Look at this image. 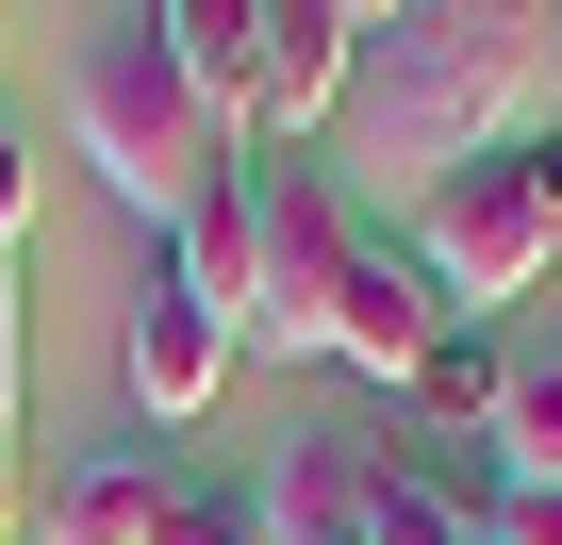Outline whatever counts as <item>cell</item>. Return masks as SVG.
<instances>
[{"instance_id":"obj_1","label":"cell","mask_w":562,"mask_h":545,"mask_svg":"<svg viewBox=\"0 0 562 545\" xmlns=\"http://www.w3.org/2000/svg\"><path fill=\"white\" fill-rule=\"evenodd\" d=\"M546 100V18H513V0H430V18H364V166H414V198L480 149H513Z\"/></svg>"},{"instance_id":"obj_5","label":"cell","mask_w":562,"mask_h":545,"mask_svg":"<svg viewBox=\"0 0 562 545\" xmlns=\"http://www.w3.org/2000/svg\"><path fill=\"white\" fill-rule=\"evenodd\" d=\"M364 83V0H265V83H248V149L331 133Z\"/></svg>"},{"instance_id":"obj_17","label":"cell","mask_w":562,"mask_h":545,"mask_svg":"<svg viewBox=\"0 0 562 545\" xmlns=\"http://www.w3.org/2000/svg\"><path fill=\"white\" fill-rule=\"evenodd\" d=\"M0 248H34V133L0 116Z\"/></svg>"},{"instance_id":"obj_11","label":"cell","mask_w":562,"mask_h":545,"mask_svg":"<svg viewBox=\"0 0 562 545\" xmlns=\"http://www.w3.org/2000/svg\"><path fill=\"white\" fill-rule=\"evenodd\" d=\"M496 397H513V331L447 315V348L414 364V430H480V446H496Z\"/></svg>"},{"instance_id":"obj_3","label":"cell","mask_w":562,"mask_h":545,"mask_svg":"<svg viewBox=\"0 0 562 545\" xmlns=\"http://www.w3.org/2000/svg\"><path fill=\"white\" fill-rule=\"evenodd\" d=\"M414 264L447 282V315L496 331V298H529L546 264H562V133H513V149L447 166V182L414 198Z\"/></svg>"},{"instance_id":"obj_9","label":"cell","mask_w":562,"mask_h":545,"mask_svg":"<svg viewBox=\"0 0 562 545\" xmlns=\"http://www.w3.org/2000/svg\"><path fill=\"white\" fill-rule=\"evenodd\" d=\"M166 282H182L199 315H232V331H248V298H265V166H248V149L166 215Z\"/></svg>"},{"instance_id":"obj_16","label":"cell","mask_w":562,"mask_h":545,"mask_svg":"<svg viewBox=\"0 0 562 545\" xmlns=\"http://www.w3.org/2000/svg\"><path fill=\"white\" fill-rule=\"evenodd\" d=\"M480 545H562V479H496L480 496Z\"/></svg>"},{"instance_id":"obj_7","label":"cell","mask_w":562,"mask_h":545,"mask_svg":"<svg viewBox=\"0 0 562 545\" xmlns=\"http://www.w3.org/2000/svg\"><path fill=\"white\" fill-rule=\"evenodd\" d=\"M166 512H182V479H166L149 430H116V446L34 479V545H166Z\"/></svg>"},{"instance_id":"obj_10","label":"cell","mask_w":562,"mask_h":545,"mask_svg":"<svg viewBox=\"0 0 562 545\" xmlns=\"http://www.w3.org/2000/svg\"><path fill=\"white\" fill-rule=\"evenodd\" d=\"M166 50H182V83L248 133V83H265V0H166Z\"/></svg>"},{"instance_id":"obj_13","label":"cell","mask_w":562,"mask_h":545,"mask_svg":"<svg viewBox=\"0 0 562 545\" xmlns=\"http://www.w3.org/2000/svg\"><path fill=\"white\" fill-rule=\"evenodd\" d=\"M18 397H34V315H18V248H0V545H18Z\"/></svg>"},{"instance_id":"obj_4","label":"cell","mask_w":562,"mask_h":545,"mask_svg":"<svg viewBox=\"0 0 562 545\" xmlns=\"http://www.w3.org/2000/svg\"><path fill=\"white\" fill-rule=\"evenodd\" d=\"M248 166H265V298H248V331L331 364V298H348L364 215H348V182H331V166H299V149H248Z\"/></svg>"},{"instance_id":"obj_15","label":"cell","mask_w":562,"mask_h":545,"mask_svg":"<svg viewBox=\"0 0 562 545\" xmlns=\"http://www.w3.org/2000/svg\"><path fill=\"white\" fill-rule=\"evenodd\" d=\"M166 545H281V529H265V479H182Z\"/></svg>"},{"instance_id":"obj_6","label":"cell","mask_w":562,"mask_h":545,"mask_svg":"<svg viewBox=\"0 0 562 545\" xmlns=\"http://www.w3.org/2000/svg\"><path fill=\"white\" fill-rule=\"evenodd\" d=\"M430 348H447V282L414 264V231H364V248H348V298H331V364H364V381L414 397Z\"/></svg>"},{"instance_id":"obj_12","label":"cell","mask_w":562,"mask_h":545,"mask_svg":"<svg viewBox=\"0 0 562 545\" xmlns=\"http://www.w3.org/2000/svg\"><path fill=\"white\" fill-rule=\"evenodd\" d=\"M496 479H562V348H513V397H496Z\"/></svg>"},{"instance_id":"obj_18","label":"cell","mask_w":562,"mask_h":545,"mask_svg":"<svg viewBox=\"0 0 562 545\" xmlns=\"http://www.w3.org/2000/svg\"><path fill=\"white\" fill-rule=\"evenodd\" d=\"M0 34H18V18H0Z\"/></svg>"},{"instance_id":"obj_8","label":"cell","mask_w":562,"mask_h":545,"mask_svg":"<svg viewBox=\"0 0 562 545\" xmlns=\"http://www.w3.org/2000/svg\"><path fill=\"white\" fill-rule=\"evenodd\" d=\"M116 381H133V413H149V430L215 413V381H232V315H199L166 264H149V282H133V331H116Z\"/></svg>"},{"instance_id":"obj_14","label":"cell","mask_w":562,"mask_h":545,"mask_svg":"<svg viewBox=\"0 0 562 545\" xmlns=\"http://www.w3.org/2000/svg\"><path fill=\"white\" fill-rule=\"evenodd\" d=\"M364 545H480V512H463V496H430L414 463H381V512H364Z\"/></svg>"},{"instance_id":"obj_2","label":"cell","mask_w":562,"mask_h":545,"mask_svg":"<svg viewBox=\"0 0 562 545\" xmlns=\"http://www.w3.org/2000/svg\"><path fill=\"white\" fill-rule=\"evenodd\" d=\"M67 116H83V149H100V182L133 198V215H182L215 166H232V116L182 83V50H166V0H133V18H83V50H67Z\"/></svg>"}]
</instances>
